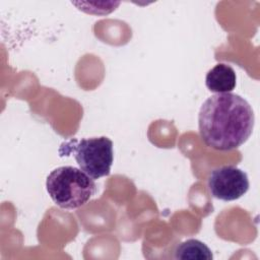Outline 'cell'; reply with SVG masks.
Instances as JSON below:
<instances>
[{"label":"cell","instance_id":"2","mask_svg":"<svg viewBox=\"0 0 260 260\" xmlns=\"http://www.w3.org/2000/svg\"><path fill=\"white\" fill-rule=\"evenodd\" d=\"M47 192L56 205L75 209L86 204L96 192V186L82 170L64 166L53 170L46 181Z\"/></svg>","mask_w":260,"mask_h":260},{"label":"cell","instance_id":"5","mask_svg":"<svg viewBox=\"0 0 260 260\" xmlns=\"http://www.w3.org/2000/svg\"><path fill=\"white\" fill-rule=\"evenodd\" d=\"M237 76L235 70L228 64L219 63L212 67L206 74L205 84L215 93L231 92L236 87Z\"/></svg>","mask_w":260,"mask_h":260},{"label":"cell","instance_id":"6","mask_svg":"<svg viewBox=\"0 0 260 260\" xmlns=\"http://www.w3.org/2000/svg\"><path fill=\"white\" fill-rule=\"evenodd\" d=\"M174 257L183 260H211L213 258L211 250L196 239H189L180 243L174 251Z\"/></svg>","mask_w":260,"mask_h":260},{"label":"cell","instance_id":"1","mask_svg":"<svg viewBox=\"0 0 260 260\" xmlns=\"http://www.w3.org/2000/svg\"><path fill=\"white\" fill-rule=\"evenodd\" d=\"M198 126L200 137L207 146L228 151L248 140L254 128V113L241 95L215 93L202 104Z\"/></svg>","mask_w":260,"mask_h":260},{"label":"cell","instance_id":"4","mask_svg":"<svg viewBox=\"0 0 260 260\" xmlns=\"http://www.w3.org/2000/svg\"><path fill=\"white\" fill-rule=\"evenodd\" d=\"M210 194L223 201L241 198L249 189L247 174L234 166H222L213 169L207 179Z\"/></svg>","mask_w":260,"mask_h":260},{"label":"cell","instance_id":"3","mask_svg":"<svg viewBox=\"0 0 260 260\" xmlns=\"http://www.w3.org/2000/svg\"><path fill=\"white\" fill-rule=\"evenodd\" d=\"M59 153L72 154L80 170L93 180L108 176L114 160L113 142L106 136L71 139L61 144Z\"/></svg>","mask_w":260,"mask_h":260}]
</instances>
